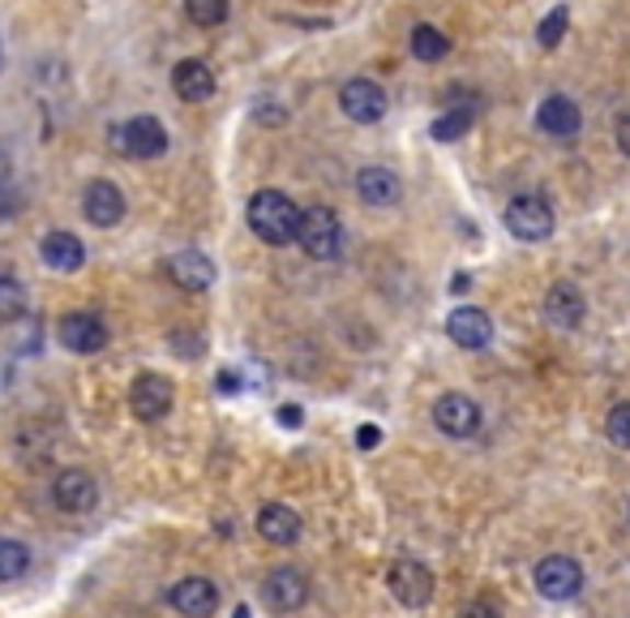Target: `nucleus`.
Masks as SVG:
<instances>
[{
    "label": "nucleus",
    "instance_id": "obj_16",
    "mask_svg": "<svg viewBox=\"0 0 630 618\" xmlns=\"http://www.w3.org/2000/svg\"><path fill=\"white\" fill-rule=\"evenodd\" d=\"M446 335L459 344V348H489V340H493V322H489L485 309H472V306H459L450 309V318H446Z\"/></svg>",
    "mask_w": 630,
    "mask_h": 618
},
{
    "label": "nucleus",
    "instance_id": "obj_13",
    "mask_svg": "<svg viewBox=\"0 0 630 618\" xmlns=\"http://www.w3.org/2000/svg\"><path fill=\"white\" fill-rule=\"evenodd\" d=\"M125 210H129V203H125V194H121L116 181H91L82 190V215L95 228H116L125 219Z\"/></svg>",
    "mask_w": 630,
    "mask_h": 618
},
{
    "label": "nucleus",
    "instance_id": "obj_25",
    "mask_svg": "<svg viewBox=\"0 0 630 618\" xmlns=\"http://www.w3.org/2000/svg\"><path fill=\"white\" fill-rule=\"evenodd\" d=\"M468 129H472V107H450L437 116L429 134H434V142H459Z\"/></svg>",
    "mask_w": 630,
    "mask_h": 618
},
{
    "label": "nucleus",
    "instance_id": "obj_39",
    "mask_svg": "<svg viewBox=\"0 0 630 618\" xmlns=\"http://www.w3.org/2000/svg\"><path fill=\"white\" fill-rule=\"evenodd\" d=\"M627 515H630V503H627Z\"/></svg>",
    "mask_w": 630,
    "mask_h": 618
},
{
    "label": "nucleus",
    "instance_id": "obj_29",
    "mask_svg": "<svg viewBox=\"0 0 630 618\" xmlns=\"http://www.w3.org/2000/svg\"><path fill=\"white\" fill-rule=\"evenodd\" d=\"M605 434H609L614 447L630 451V404H614V409H609V416H605Z\"/></svg>",
    "mask_w": 630,
    "mask_h": 618
},
{
    "label": "nucleus",
    "instance_id": "obj_6",
    "mask_svg": "<svg viewBox=\"0 0 630 618\" xmlns=\"http://www.w3.org/2000/svg\"><path fill=\"white\" fill-rule=\"evenodd\" d=\"M387 584H390V597L408 610H421L434 602V571L416 559H399V563L387 571Z\"/></svg>",
    "mask_w": 630,
    "mask_h": 618
},
{
    "label": "nucleus",
    "instance_id": "obj_7",
    "mask_svg": "<svg viewBox=\"0 0 630 618\" xmlns=\"http://www.w3.org/2000/svg\"><path fill=\"white\" fill-rule=\"evenodd\" d=\"M56 340H60L69 353L91 357V353H99V348L107 344V322L99 318L95 309H73V313H65V318L56 322Z\"/></svg>",
    "mask_w": 630,
    "mask_h": 618
},
{
    "label": "nucleus",
    "instance_id": "obj_14",
    "mask_svg": "<svg viewBox=\"0 0 630 618\" xmlns=\"http://www.w3.org/2000/svg\"><path fill=\"white\" fill-rule=\"evenodd\" d=\"M168 602L185 618H210L219 610V588H215V580H206V575H185V580L168 593Z\"/></svg>",
    "mask_w": 630,
    "mask_h": 618
},
{
    "label": "nucleus",
    "instance_id": "obj_17",
    "mask_svg": "<svg viewBox=\"0 0 630 618\" xmlns=\"http://www.w3.org/2000/svg\"><path fill=\"white\" fill-rule=\"evenodd\" d=\"M168 275H172V284H181L185 293H206L219 271H215V262L202 254V250H176V254L168 258Z\"/></svg>",
    "mask_w": 630,
    "mask_h": 618
},
{
    "label": "nucleus",
    "instance_id": "obj_12",
    "mask_svg": "<svg viewBox=\"0 0 630 618\" xmlns=\"http://www.w3.org/2000/svg\"><path fill=\"white\" fill-rule=\"evenodd\" d=\"M51 503L65 515H82L99 503V481L87 468H65L56 481H51Z\"/></svg>",
    "mask_w": 630,
    "mask_h": 618
},
{
    "label": "nucleus",
    "instance_id": "obj_28",
    "mask_svg": "<svg viewBox=\"0 0 630 618\" xmlns=\"http://www.w3.org/2000/svg\"><path fill=\"white\" fill-rule=\"evenodd\" d=\"M566 26H571V9H566V4H558L553 13H545V22L536 26L540 48H558V44H562V35H566Z\"/></svg>",
    "mask_w": 630,
    "mask_h": 618
},
{
    "label": "nucleus",
    "instance_id": "obj_1",
    "mask_svg": "<svg viewBox=\"0 0 630 618\" xmlns=\"http://www.w3.org/2000/svg\"><path fill=\"white\" fill-rule=\"evenodd\" d=\"M249 228H253V237L257 241H266V245H291L296 241V224H300V206L291 203L288 194H279V190H257L253 198H249Z\"/></svg>",
    "mask_w": 630,
    "mask_h": 618
},
{
    "label": "nucleus",
    "instance_id": "obj_24",
    "mask_svg": "<svg viewBox=\"0 0 630 618\" xmlns=\"http://www.w3.org/2000/svg\"><path fill=\"white\" fill-rule=\"evenodd\" d=\"M446 52H450V39L437 31V26H416L412 31V56L416 60H425V65H434V60H446Z\"/></svg>",
    "mask_w": 630,
    "mask_h": 618
},
{
    "label": "nucleus",
    "instance_id": "obj_23",
    "mask_svg": "<svg viewBox=\"0 0 630 618\" xmlns=\"http://www.w3.org/2000/svg\"><path fill=\"white\" fill-rule=\"evenodd\" d=\"M31 571V546L18 537H0V584L22 580Z\"/></svg>",
    "mask_w": 630,
    "mask_h": 618
},
{
    "label": "nucleus",
    "instance_id": "obj_5",
    "mask_svg": "<svg viewBox=\"0 0 630 618\" xmlns=\"http://www.w3.org/2000/svg\"><path fill=\"white\" fill-rule=\"evenodd\" d=\"M532 580H536V593L549 597V602H575L583 593V584H587L580 559H571V554H549V559H540Z\"/></svg>",
    "mask_w": 630,
    "mask_h": 618
},
{
    "label": "nucleus",
    "instance_id": "obj_33",
    "mask_svg": "<svg viewBox=\"0 0 630 618\" xmlns=\"http://www.w3.org/2000/svg\"><path fill=\"white\" fill-rule=\"evenodd\" d=\"M279 421H284L288 430H300V421H305V412L296 409V404H284V409H279Z\"/></svg>",
    "mask_w": 630,
    "mask_h": 618
},
{
    "label": "nucleus",
    "instance_id": "obj_38",
    "mask_svg": "<svg viewBox=\"0 0 630 618\" xmlns=\"http://www.w3.org/2000/svg\"><path fill=\"white\" fill-rule=\"evenodd\" d=\"M0 65H4V48H0Z\"/></svg>",
    "mask_w": 630,
    "mask_h": 618
},
{
    "label": "nucleus",
    "instance_id": "obj_10",
    "mask_svg": "<svg viewBox=\"0 0 630 618\" xmlns=\"http://www.w3.org/2000/svg\"><path fill=\"white\" fill-rule=\"evenodd\" d=\"M172 400H176V387L163 374H138L129 387V409L138 421H163L172 412Z\"/></svg>",
    "mask_w": 630,
    "mask_h": 618
},
{
    "label": "nucleus",
    "instance_id": "obj_22",
    "mask_svg": "<svg viewBox=\"0 0 630 618\" xmlns=\"http://www.w3.org/2000/svg\"><path fill=\"white\" fill-rule=\"evenodd\" d=\"M257 533L271 546H296L300 541V515L291 512L288 503H266L257 512Z\"/></svg>",
    "mask_w": 630,
    "mask_h": 618
},
{
    "label": "nucleus",
    "instance_id": "obj_32",
    "mask_svg": "<svg viewBox=\"0 0 630 618\" xmlns=\"http://www.w3.org/2000/svg\"><path fill=\"white\" fill-rule=\"evenodd\" d=\"M459 618H502V615H497L489 602H472V606H468V610H463Z\"/></svg>",
    "mask_w": 630,
    "mask_h": 618
},
{
    "label": "nucleus",
    "instance_id": "obj_19",
    "mask_svg": "<svg viewBox=\"0 0 630 618\" xmlns=\"http://www.w3.org/2000/svg\"><path fill=\"white\" fill-rule=\"evenodd\" d=\"M587 313V301L575 284H553L549 297H545V318L558 327V331H575Z\"/></svg>",
    "mask_w": 630,
    "mask_h": 618
},
{
    "label": "nucleus",
    "instance_id": "obj_30",
    "mask_svg": "<svg viewBox=\"0 0 630 618\" xmlns=\"http://www.w3.org/2000/svg\"><path fill=\"white\" fill-rule=\"evenodd\" d=\"M378 443H382V430H378V425H360V430H356V447H360V451H374Z\"/></svg>",
    "mask_w": 630,
    "mask_h": 618
},
{
    "label": "nucleus",
    "instance_id": "obj_36",
    "mask_svg": "<svg viewBox=\"0 0 630 618\" xmlns=\"http://www.w3.org/2000/svg\"><path fill=\"white\" fill-rule=\"evenodd\" d=\"M9 176H13V154H9V147L0 142V185H4Z\"/></svg>",
    "mask_w": 630,
    "mask_h": 618
},
{
    "label": "nucleus",
    "instance_id": "obj_3",
    "mask_svg": "<svg viewBox=\"0 0 630 618\" xmlns=\"http://www.w3.org/2000/svg\"><path fill=\"white\" fill-rule=\"evenodd\" d=\"M112 147L121 154H129V159H159V154L168 151V129H163V121L159 116H134V121H125V125H116L112 134Z\"/></svg>",
    "mask_w": 630,
    "mask_h": 618
},
{
    "label": "nucleus",
    "instance_id": "obj_35",
    "mask_svg": "<svg viewBox=\"0 0 630 618\" xmlns=\"http://www.w3.org/2000/svg\"><path fill=\"white\" fill-rule=\"evenodd\" d=\"M618 147H622V154L630 159V112L618 121Z\"/></svg>",
    "mask_w": 630,
    "mask_h": 618
},
{
    "label": "nucleus",
    "instance_id": "obj_34",
    "mask_svg": "<svg viewBox=\"0 0 630 618\" xmlns=\"http://www.w3.org/2000/svg\"><path fill=\"white\" fill-rule=\"evenodd\" d=\"M172 348H181L185 357H197V335H172Z\"/></svg>",
    "mask_w": 630,
    "mask_h": 618
},
{
    "label": "nucleus",
    "instance_id": "obj_2",
    "mask_svg": "<svg viewBox=\"0 0 630 618\" xmlns=\"http://www.w3.org/2000/svg\"><path fill=\"white\" fill-rule=\"evenodd\" d=\"M343 219L331 210V206H305L300 210V224H296V245L318 262H335L343 254Z\"/></svg>",
    "mask_w": 630,
    "mask_h": 618
},
{
    "label": "nucleus",
    "instance_id": "obj_11",
    "mask_svg": "<svg viewBox=\"0 0 630 618\" xmlns=\"http://www.w3.org/2000/svg\"><path fill=\"white\" fill-rule=\"evenodd\" d=\"M481 421H485L481 404L468 400V396H459V391H446L434 404V425L442 434H450V438H472L481 430Z\"/></svg>",
    "mask_w": 630,
    "mask_h": 618
},
{
    "label": "nucleus",
    "instance_id": "obj_26",
    "mask_svg": "<svg viewBox=\"0 0 630 618\" xmlns=\"http://www.w3.org/2000/svg\"><path fill=\"white\" fill-rule=\"evenodd\" d=\"M26 318V288L13 275H0V322Z\"/></svg>",
    "mask_w": 630,
    "mask_h": 618
},
{
    "label": "nucleus",
    "instance_id": "obj_20",
    "mask_svg": "<svg viewBox=\"0 0 630 618\" xmlns=\"http://www.w3.org/2000/svg\"><path fill=\"white\" fill-rule=\"evenodd\" d=\"M215 73H210V65L206 60H181L176 69H172V91L181 95L185 103H206L215 95Z\"/></svg>",
    "mask_w": 630,
    "mask_h": 618
},
{
    "label": "nucleus",
    "instance_id": "obj_21",
    "mask_svg": "<svg viewBox=\"0 0 630 618\" xmlns=\"http://www.w3.org/2000/svg\"><path fill=\"white\" fill-rule=\"evenodd\" d=\"M356 194H360V203L365 206L387 210V206H399L403 185H399V176H394L390 168H365V172L356 176Z\"/></svg>",
    "mask_w": 630,
    "mask_h": 618
},
{
    "label": "nucleus",
    "instance_id": "obj_9",
    "mask_svg": "<svg viewBox=\"0 0 630 618\" xmlns=\"http://www.w3.org/2000/svg\"><path fill=\"white\" fill-rule=\"evenodd\" d=\"M262 602L275 615H296L309 602V575L300 566H275L266 575V584H262Z\"/></svg>",
    "mask_w": 630,
    "mask_h": 618
},
{
    "label": "nucleus",
    "instance_id": "obj_18",
    "mask_svg": "<svg viewBox=\"0 0 630 618\" xmlns=\"http://www.w3.org/2000/svg\"><path fill=\"white\" fill-rule=\"evenodd\" d=\"M39 258L48 262L51 271H60V275H73V271H82L87 266V245L73 237V232H48L44 241H39Z\"/></svg>",
    "mask_w": 630,
    "mask_h": 618
},
{
    "label": "nucleus",
    "instance_id": "obj_37",
    "mask_svg": "<svg viewBox=\"0 0 630 618\" xmlns=\"http://www.w3.org/2000/svg\"><path fill=\"white\" fill-rule=\"evenodd\" d=\"M232 618H253V615H249V610H244V606H241V610H237V615H232Z\"/></svg>",
    "mask_w": 630,
    "mask_h": 618
},
{
    "label": "nucleus",
    "instance_id": "obj_15",
    "mask_svg": "<svg viewBox=\"0 0 630 618\" xmlns=\"http://www.w3.org/2000/svg\"><path fill=\"white\" fill-rule=\"evenodd\" d=\"M536 129L549 134V138H575L583 129L580 103L566 100V95H549V100L536 107Z\"/></svg>",
    "mask_w": 630,
    "mask_h": 618
},
{
    "label": "nucleus",
    "instance_id": "obj_27",
    "mask_svg": "<svg viewBox=\"0 0 630 618\" xmlns=\"http://www.w3.org/2000/svg\"><path fill=\"white\" fill-rule=\"evenodd\" d=\"M228 9H232L228 0H185L190 22H194V26H206V31H210V26H224V22H228Z\"/></svg>",
    "mask_w": 630,
    "mask_h": 618
},
{
    "label": "nucleus",
    "instance_id": "obj_31",
    "mask_svg": "<svg viewBox=\"0 0 630 618\" xmlns=\"http://www.w3.org/2000/svg\"><path fill=\"white\" fill-rule=\"evenodd\" d=\"M253 116H257V121H266V125H275V121H284L288 112H284V107H271V100H257Z\"/></svg>",
    "mask_w": 630,
    "mask_h": 618
},
{
    "label": "nucleus",
    "instance_id": "obj_8",
    "mask_svg": "<svg viewBox=\"0 0 630 618\" xmlns=\"http://www.w3.org/2000/svg\"><path fill=\"white\" fill-rule=\"evenodd\" d=\"M340 107H343V116L356 121V125H378V121L387 116L390 100L374 78H352V82H343Z\"/></svg>",
    "mask_w": 630,
    "mask_h": 618
},
{
    "label": "nucleus",
    "instance_id": "obj_4",
    "mask_svg": "<svg viewBox=\"0 0 630 618\" xmlns=\"http://www.w3.org/2000/svg\"><path fill=\"white\" fill-rule=\"evenodd\" d=\"M553 206L545 203V198H536V194H519V198H511L506 206V232L515 237V241H524V245H536V241H549L553 237Z\"/></svg>",
    "mask_w": 630,
    "mask_h": 618
}]
</instances>
